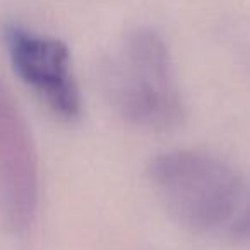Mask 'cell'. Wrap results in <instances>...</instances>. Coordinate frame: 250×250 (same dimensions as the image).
I'll return each instance as SVG.
<instances>
[{"mask_svg": "<svg viewBox=\"0 0 250 250\" xmlns=\"http://www.w3.org/2000/svg\"><path fill=\"white\" fill-rule=\"evenodd\" d=\"M147 173L171 218L194 233L228 226L245 199L238 171L206 151L161 153L151 160Z\"/></svg>", "mask_w": 250, "mask_h": 250, "instance_id": "obj_1", "label": "cell"}, {"mask_svg": "<svg viewBox=\"0 0 250 250\" xmlns=\"http://www.w3.org/2000/svg\"><path fill=\"white\" fill-rule=\"evenodd\" d=\"M40 206V165L31 130L7 84L0 79V221L26 233Z\"/></svg>", "mask_w": 250, "mask_h": 250, "instance_id": "obj_3", "label": "cell"}, {"mask_svg": "<svg viewBox=\"0 0 250 250\" xmlns=\"http://www.w3.org/2000/svg\"><path fill=\"white\" fill-rule=\"evenodd\" d=\"M226 231L231 240L238 243H250V195L243 199L242 206L235 212Z\"/></svg>", "mask_w": 250, "mask_h": 250, "instance_id": "obj_5", "label": "cell"}, {"mask_svg": "<svg viewBox=\"0 0 250 250\" xmlns=\"http://www.w3.org/2000/svg\"><path fill=\"white\" fill-rule=\"evenodd\" d=\"M4 43L19 79L55 117L65 122L77 120L83 113V98L65 43L19 24L4 29Z\"/></svg>", "mask_w": 250, "mask_h": 250, "instance_id": "obj_4", "label": "cell"}, {"mask_svg": "<svg viewBox=\"0 0 250 250\" xmlns=\"http://www.w3.org/2000/svg\"><path fill=\"white\" fill-rule=\"evenodd\" d=\"M106 91L115 111L137 127L168 130L185 117L170 50L153 29L127 36L106 74Z\"/></svg>", "mask_w": 250, "mask_h": 250, "instance_id": "obj_2", "label": "cell"}]
</instances>
